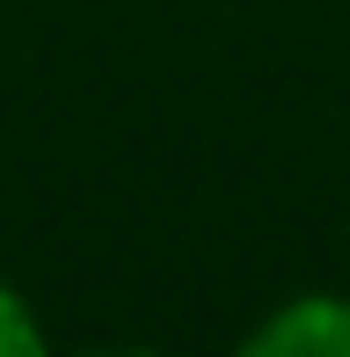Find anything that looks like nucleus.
Here are the masks:
<instances>
[{"mask_svg": "<svg viewBox=\"0 0 350 357\" xmlns=\"http://www.w3.org/2000/svg\"><path fill=\"white\" fill-rule=\"evenodd\" d=\"M44 350V321L29 314V299L0 278V357H37Z\"/></svg>", "mask_w": 350, "mask_h": 357, "instance_id": "2", "label": "nucleus"}, {"mask_svg": "<svg viewBox=\"0 0 350 357\" xmlns=\"http://www.w3.org/2000/svg\"><path fill=\"white\" fill-rule=\"evenodd\" d=\"M248 357H350V299L343 291H299L277 299L241 335Z\"/></svg>", "mask_w": 350, "mask_h": 357, "instance_id": "1", "label": "nucleus"}]
</instances>
